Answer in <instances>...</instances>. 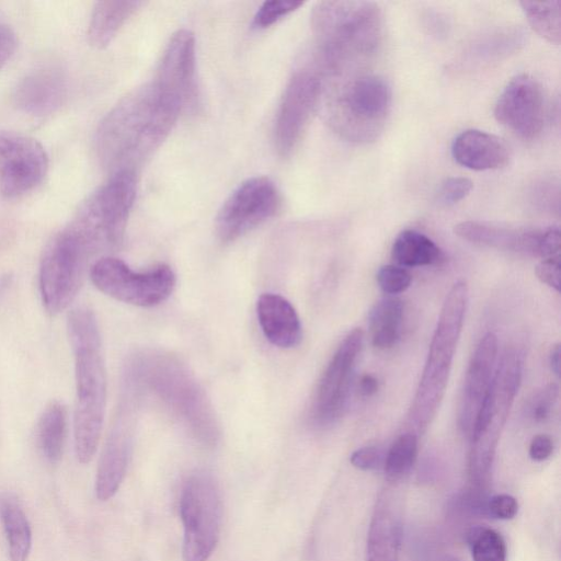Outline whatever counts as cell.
I'll list each match as a JSON object with an SVG mask.
<instances>
[{
  "mask_svg": "<svg viewBox=\"0 0 561 561\" xmlns=\"http://www.w3.org/2000/svg\"><path fill=\"white\" fill-rule=\"evenodd\" d=\"M181 113L154 82L135 88L104 116L95 135L101 163L134 171L165 140Z\"/></svg>",
  "mask_w": 561,
  "mask_h": 561,
  "instance_id": "1",
  "label": "cell"
},
{
  "mask_svg": "<svg viewBox=\"0 0 561 561\" xmlns=\"http://www.w3.org/2000/svg\"><path fill=\"white\" fill-rule=\"evenodd\" d=\"M75 357L76 409L75 451L81 463L89 462L98 448L106 404V370L99 323L88 307L73 309L67 320Z\"/></svg>",
  "mask_w": 561,
  "mask_h": 561,
  "instance_id": "2",
  "label": "cell"
},
{
  "mask_svg": "<svg viewBox=\"0 0 561 561\" xmlns=\"http://www.w3.org/2000/svg\"><path fill=\"white\" fill-rule=\"evenodd\" d=\"M381 13L370 1H319L311 11L317 46L316 66L339 73L357 58L371 55L380 44Z\"/></svg>",
  "mask_w": 561,
  "mask_h": 561,
  "instance_id": "3",
  "label": "cell"
},
{
  "mask_svg": "<svg viewBox=\"0 0 561 561\" xmlns=\"http://www.w3.org/2000/svg\"><path fill=\"white\" fill-rule=\"evenodd\" d=\"M522 356L507 350L495 367L489 389L470 433L468 482L470 488L488 491L494 455L522 379Z\"/></svg>",
  "mask_w": 561,
  "mask_h": 561,
  "instance_id": "4",
  "label": "cell"
},
{
  "mask_svg": "<svg viewBox=\"0 0 561 561\" xmlns=\"http://www.w3.org/2000/svg\"><path fill=\"white\" fill-rule=\"evenodd\" d=\"M468 305V286L456 282L444 300L438 321L430 344L409 420L419 433H423L434 419L448 383L453 358L462 330Z\"/></svg>",
  "mask_w": 561,
  "mask_h": 561,
  "instance_id": "5",
  "label": "cell"
},
{
  "mask_svg": "<svg viewBox=\"0 0 561 561\" xmlns=\"http://www.w3.org/2000/svg\"><path fill=\"white\" fill-rule=\"evenodd\" d=\"M125 373L152 389L197 439L206 445L216 443L217 425L207 400L179 362L162 354H150L128 363Z\"/></svg>",
  "mask_w": 561,
  "mask_h": 561,
  "instance_id": "6",
  "label": "cell"
},
{
  "mask_svg": "<svg viewBox=\"0 0 561 561\" xmlns=\"http://www.w3.org/2000/svg\"><path fill=\"white\" fill-rule=\"evenodd\" d=\"M95 248L72 221L44 249L38 274L43 306L50 314L67 309L76 298Z\"/></svg>",
  "mask_w": 561,
  "mask_h": 561,
  "instance_id": "7",
  "label": "cell"
},
{
  "mask_svg": "<svg viewBox=\"0 0 561 561\" xmlns=\"http://www.w3.org/2000/svg\"><path fill=\"white\" fill-rule=\"evenodd\" d=\"M391 107V89L377 75H362L331 95L325 115L332 128L351 141L374 140Z\"/></svg>",
  "mask_w": 561,
  "mask_h": 561,
  "instance_id": "8",
  "label": "cell"
},
{
  "mask_svg": "<svg viewBox=\"0 0 561 561\" xmlns=\"http://www.w3.org/2000/svg\"><path fill=\"white\" fill-rule=\"evenodd\" d=\"M179 512L183 525L184 561H207L220 535L221 497L214 477L195 471L184 481Z\"/></svg>",
  "mask_w": 561,
  "mask_h": 561,
  "instance_id": "9",
  "label": "cell"
},
{
  "mask_svg": "<svg viewBox=\"0 0 561 561\" xmlns=\"http://www.w3.org/2000/svg\"><path fill=\"white\" fill-rule=\"evenodd\" d=\"M136 188L134 171H116L78 211L72 221L85 233L96 251L117 248L122 243Z\"/></svg>",
  "mask_w": 561,
  "mask_h": 561,
  "instance_id": "10",
  "label": "cell"
},
{
  "mask_svg": "<svg viewBox=\"0 0 561 561\" xmlns=\"http://www.w3.org/2000/svg\"><path fill=\"white\" fill-rule=\"evenodd\" d=\"M90 278L103 294L138 307H153L167 300L175 287V274L159 264L146 272L133 271L124 261L103 256L90 268Z\"/></svg>",
  "mask_w": 561,
  "mask_h": 561,
  "instance_id": "11",
  "label": "cell"
},
{
  "mask_svg": "<svg viewBox=\"0 0 561 561\" xmlns=\"http://www.w3.org/2000/svg\"><path fill=\"white\" fill-rule=\"evenodd\" d=\"M279 206L280 195L271 179H248L229 195L219 209L216 232L222 242L233 241L273 217Z\"/></svg>",
  "mask_w": 561,
  "mask_h": 561,
  "instance_id": "12",
  "label": "cell"
},
{
  "mask_svg": "<svg viewBox=\"0 0 561 561\" xmlns=\"http://www.w3.org/2000/svg\"><path fill=\"white\" fill-rule=\"evenodd\" d=\"M322 73L314 65L297 69L287 82L278 106L274 139L286 157L299 141L322 93Z\"/></svg>",
  "mask_w": 561,
  "mask_h": 561,
  "instance_id": "13",
  "label": "cell"
},
{
  "mask_svg": "<svg viewBox=\"0 0 561 561\" xmlns=\"http://www.w3.org/2000/svg\"><path fill=\"white\" fill-rule=\"evenodd\" d=\"M135 388L123 380L122 396L101 453L96 477L95 494L100 501H107L119 489L130 458L134 433Z\"/></svg>",
  "mask_w": 561,
  "mask_h": 561,
  "instance_id": "14",
  "label": "cell"
},
{
  "mask_svg": "<svg viewBox=\"0 0 561 561\" xmlns=\"http://www.w3.org/2000/svg\"><path fill=\"white\" fill-rule=\"evenodd\" d=\"M360 329L352 330L341 342L325 367L313 399L311 412L318 425H329L342 416L348 402L355 363L363 346Z\"/></svg>",
  "mask_w": 561,
  "mask_h": 561,
  "instance_id": "15",
  "label": "cell"
},
{
  "mask_svg": "<svg viewBox=\"0 0 561 561\" xmlns=\"http://www.w3.org/2000/svg\"><path fill=\"white\" fill-rule=\"evenodd\" d=\"M48 157L35 139L0 130V191L5 197L21 196L44 179Z\"/></svg>",
  "mask_w": 561,
  "mask_h": 561,
  "instance_id": "16",
  "label": "cell"
},
{
  "mask_svg": "<svg viewBox=\"0 0 561 561\" xmlns=\"http://www.w3.org/2000/svg\"><path fill=\"white\" fill-rule=\"evenodd\" d=\"M494 116L524 139L537 137L545 123V99L539 82L525 73L514 77L500 94Z\"/></svg>",
  "mask_w": 561,
  "mask_h": 561,
  "instance_id": "17",
  "label": "cell"
},
{
  "mask_svg": "<svg viewBox=\"0 0 561 561\" xmlns=\"http://www.w3.org/2000/svg\"><path fill=\"white\" fill-rule=\"evenodd\" d=\"M195 37L179 30L170 38L157 73V87L182 110L197 101Z\"/></svg>",
  "mask_w": 561,
  "mask_h": 561,
  "instance_id": "18",
  "label": "cell"
},
{
  "mask_svg": "<svg viewBox=\"0 0 561 561\" xmlns=\"http://www.w3.org/2000/svg\"><path fill=\"white\" fill-rule=\"evenodd\" d=\"M403 499L398 486L385 488L367 534L365 561H398L403 528Z\"/></svg>",
  "mask_w": 561,
  "mask_h": 561,
  "instance_id": "19",
  "label": "cell"
},
{
  "mask_svg": "<svg viewBox=\"0 0 561 561\" xmlns=\"http://www.w3.org/2000/svg\"><path fill=\"white\" fill-rule=\"evenodd\" d=\"M497 347L496 335L486 333L477 345L467 369L459 408V425L468 437L495 371Z\"/></svg>",
  "mask_w": 561,
  "mask_h": 561,
  "instance_id": "20",
  "label": "cell"
},
{
  "mask_svg": "<svg viewBox=\"0 0 561 561\" xmlns=\"http://www.w3.org/2000/svg\"><path fill=\"white\" fill-rule=\"evenodd\" d=\"M545 230L516 228L486 221H463L455 233L476 244L524 255L540 256Z\"/></svg>",
  "mask_w": 561,
  "mask_h": 561,
  "instance_id": "21",
  "label": "cell"
},
{
  "mask_svg": "<svg viewBox=\"0 0 561 561\" xmlns=\"http://www.w3.org/2000/svg\"><path fill=\"white\" fill-rule=\"evenodd\" d=\"M66 93L64 71L55 66H45L31 71L18 83L14 101L22 112L45 116L62 104Z\"/></svg>",
  "mask_w": 561,
  "mask_h": 561,
  "instance_id": "22",
  "label": "cell"
},
{
  "mask_svg": "<svg viewBox=\"0 0 561 561\" xmlns=\"http://www.w3.org/2000/svg\"><path fill=\"white\" fill-rule=\"evenodd\" d=\"M256 316L264 336L274 346L293 348L300 343V319L285 297L273 293L262 294L256 301Z\"/></svg>",
  "mask_w": 561,
  "mask_h": 561,
  "instance_id": "23",
  "label": "cell"
},
{
  "mask_svg": "<svg viewBox=\"0 0 561 561\" xmlns=\"http://www.w3.org/2000/svg\"><path fill=\"white\" fill-rule=\"evenodd\" d=\"M451 156L458 164L473 171L496 170L507 164L510 149L493 134L467 129L454 139Z\"/></svg>",
  "mask_w": 561,
  "mask_h": 561,
  "instance_id": "24",
  "label": "cell"
},
{
  "mask_svg": "<svg viewBox=\"0 0 561 561\" xmlns=\"http://www.w3.org/2000/svg\"><path fill=\"white\" fill-rule=\"evenodd\" d=\"M142 4L141 1L96 2L89 23L90 44L95 48L106 47Z\"/></svg>",
  "mask_w": 561,
  "mask_h": 561,
  "instance_id": "25",
  "label": "cell"
},
{
  "mask_svg": "<svg viewBox=\"0 0 561 561\" xmlns=\"http://www.w3.org/2000/svg\"><path fill=\"white\" fill-rule=\"evenodd\" d=\"M0 519L11 561H26L32 547L31 525L20 502L12 494H0Z\"/></svg>",
  "mask_w": 561,
  "mask_h": 561,
  "instance_id": "26",
  "label": "cell"
},
{
  "mask_svg": "<svg viewBox=\"0 0 561 561\" xmlns=\"http://www.w3.org/2000/svg\"><path fill=\"white\" fill-rule=\"evenodd\" d=\"M67 410L59 401H51L42 412L36 428L38 449L44 459L55 465L62 455L67 435Z\"/></svg>",
  "mask_w": 561,
  "mask_h": 561,
  "instance_id": "27",
  "label": "cell"
},
{
  "mask_svg": "<svg viewBox=\"0 0 561 561\" xmlns=\"http://www.w3.org/2000/svg\"><path fill=\"white\" fill-rule=\"evenodd\" d=\"M391 256L396 265L407 268L437 264L444 259V253L426 234L408 229L396 238Z\"/></svg>",
  "mask_w": 561,
  "mask_h": 561,
  "instance_id": "28",
  "label": "cell"
},
{
  "mask_svg": "<svg viewBox=\"0 0 561 561\" xmlns=\"http://www.w3.org/2000/svg\"><path fill=\"white\" fill-rule=\"evenodd\" d=\"M403 318V304L399 298L386 297L369 312L373 345L380 350L392 347L399 340Z\"/></svg>",
  "mask_w": 561,
  "mask_h": 561,
  "instance_id": "29",
  "label": "cell"
},
{
  "mask_svg": "<svg viewBox=\"0 0 561 561\" xmlns=\"http://www.w3.org/2000/svg\"><path fill=\"white\" fill-rule=\"evenodd\" d=\"M522 10L533 30L549 43L559 45L561 39L560 1H520Z\"/></svg>",
  "mask_w": 561,
  "mask_h": 561,
  "instance_id": "30",
  "label": "cell"
},
{
  "mask_svg": "<svg viewBox=\"0 0 561 561\" xmlns=\"http://www.w3.org/2000/svg\"><path fill=\"white\" fill-rule=\"evenodd\" d=\"M417 455V435L401 434L385 455L383 469L391 482L399 481L413 466Z\"/></svg>",
  "mask_w": 561,
  "mask_h": 561,
  "instance_id": "31",
  "label": "cell"
},
{
  "mask_svg": "<svg viewBox=\"0 0 561 561\" xmlns=\"http://www.w3.org/2000/svg\"><path fill=\"white\" fill-rule=\"evenodd\" d=\"M467 540L473 561H506V545L496 530L477 526L469 530Z\"/></svg>",
  "mask_w": 561,
  "mask_h": 561,
  "instance_id": "32",
  "label": "cell"
},
{
  "mask_svg": "<svg viewBox=\"0 0 561 561\" xmlns=\"http://www.w3.org/2000/svg\"><path fill=\"white\" fill-rule=\"evenodd\" d=\"M302 4V1L297 0L265 1L261 4L253 16L252 27L256 30L270 27L282 18L297 10Z\"/></svg>",
  "mask_w": 561,
  "mask_h": 561,
  "instance_id": "33",
  "label": "cell"
},
{
  "mask_svg": "<svg viewBox=\"0 0 561 561\" xmlns=\"http://www.w3.org/2000/svg\"><path fill=\"white\" fill-rule=\"evenodd\" d=\"M377 282L385 294L397 295L410 287L412 276L407 268L390 264L379 268Z\"/></svg>",
  "mask_w": 561,
  "mask_h": 561,
  "instance_id": "34",
  "label": "cell"
},
{
  "mask_svg": "<svg viewBox=\"0 0 561 561\" xmlns=\"http://www.w3.org/2000/svg\"><path fill=\"white\" fill-rule=\"evenodd\" d=\"M472 188L473 183L467 178H448L438 188L437 202L443 206H453L466 198Z\"/></svg>",
  "mask_w": 561,
  "mask_h": 561,
  "instance_id": "35",
  "label": "cell"
},
{
  "mask_svg": "<svg viewBox=\"0 0 561 561\" xmlns=\"http://www.w3.org/2000/svg\"><path fill=\"white\" fill-rule=\"evenodd\" d=\"M558 397L559 387L557 383H549L538 391L528 407L531 419L536 422L545 421L550 415Z\"/></svg>",
  "mask_w": 561,
  "mask_h": 561,
  "instance_id": "36",
  "label": "cell"
},
{
  "mask_svg": "<svg viewBox=\"0 0 561 561\" xmlns=\"http://www.w3.org/2000/svg\"><path fill=\"white\" fill-rule=\"evenodd\" d=\"M383 451L377 446H365L351 455V463L359 470H374L383 466Z\"/></svg>",
  "mask_w": 561,
  "mask_h": 561,
  "instance_id": "37",
  "label": "cell"
},
{
  "mask_svg": "<svg viewBox=\"0 0 561 561\" xmlns=\"http://www.w3.org/2000/svg\"><path fill=\"white\" fill-rule=\"evenodd\" d=\"M518 511L516 499L510 494H496L489 497L486 512L489 516L499 519H511Z\"/></svg>",
  "mask_w": 561,
  "mask_h": 561,
  "instance_id": "38",
  "label": "cell"
},
{
  "mask_svg": "<svg viewBox=\"0 0 561 561\" xmlns=\"http://www.w3.org/2000/svg\"><path fill=\"white\" fill-rule=\"evenodd\" d=\"M560 260L559 256L542 259L535 268L539 280L554 290H560Z\"/></svg>",
  "mask_w": 561,
  "mask_h": 561,
  "instance_id": "39",
  "label": "cell"
},
{
  "mask_svg": "<svg viewBox=\"0 0 561 561\" xmlns=\"http://www.w3.org/2000/svg\"><path fill=\"white\" fill-rule=\"evenodd\" d=\"M15 47V33L9 25L0 22V69L9 61Z\"/></svg>",
  "mask_w": 561,
  "mask_h": 561,
  "instance_id": "40",
  "label": "cell"
},
{
  "mask_svg": "<svg viewBox=\"0 0 561 561\" xmlns=\"http://www.w3.org/2000/svg\"><path fill=\"white\" fill-rule=\"evenodd\" d=\"M553 450V442L546 434L536 435L529 445V457L535 461H543L550 457Z\"/></svg>",
  "mask_w": 561,
  "mask_h": 561,
  "instance_id": "41",
  "label": "cell"
},
{
  "mask_svg": "<svg viewBox=\"0 0 561 561\" xmlns=\"http://www.w3.org/2000/svg\"><path fill=\"white\" fill-rule=\"evenodd\" d=\"M378 390V380L370 374H365L359 379V391L363 396H373Z\"/></svg>",
  "mask_w": 561,
  "mask_h": 561,
  "instance_id": "42",
  "label": "cell"
},
{
  "mask_svg": "<svg viewBox=\"0 0 561 561\" xmlns=\"http://www.w3.org/2000/svg\"><path fill=\"white\" fill-rule=\"evenodd\" d=\"M560 345L557 344L552 347L550 355H549V364L551 367V370L554 373L557 377L560 376Z\"/></svg>",
  "mask_w": 561,
  "mask_h": 561,
  "instance_id": "43",
  "label": "cell"
},
{
  "mask_svg": "<svg viewBox=\"0 0 561 561\" xmlns=\"http://www.w3.org/2000/svg\"><path fill=\"white\" fill-rule=\"evenodd\" d=\"M445 561H461V560L457 559L456 557H449Z\"/></svg>",
  "mask_w": 561,
  "mask_h": 561,
  "instance_id": "44",
  "label": "cell"
}]
</instances>
